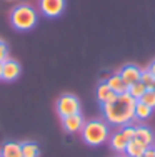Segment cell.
<instances>
[{"label": "cell", "instance_id": "6da1fadb", "mask_svg": "<svg viewBox=\"0 0 155 157\" xmlns=\"http://www.w3.org/2000/svg\"><path fill=\"white\" fill-rule=\"evenodd\" d=\"M135 104L137 100L134 99L128 92L122 95H117V99L110 104H103V117L109 124L112 125H125L130 124L135 119Z\"/></svg>", "mask_w": 155, "mask_h": 157}, {"label": "cell", "instance_id": "7a4b0ae2", "mask_svg": "<svg viewBox=\"0 0 155 157\" xmlns=\"http://www.w3.org/2000/svg\"><path fill=\"white\" fill-rule=\"evenodd\" d=\"M82 139L88 145H100L109 139V124L103 121H88L82 127Z\"/></svg>", "mask_w": 155, "mask_h": 157}, {"label": "cell", "instance_id": "3957f363", "mask_svg": "<svg viewBox=\"0 0 155 157\" xmlns=\"http://www.w3.org/2000/svg\"><path fill=\"white\" fill-rule=\"evenodd\" d=\"M37 20H39V15L30 5L22 3L12 10V25L17 30H30L37 25Z\"/></svg>", "mask_w": 155, "mask_h": 157}, {"label": "cell", "instance_id": "277c9868", "mask_svg": "<svg viewBox=\"0 0 155 157\" xmlns=\"http://www.w3.org/2000/svg\"><path fill=\"white\" fill-rule=\"evenodd\" d=\"M57 112L62 119L73 114H80V100L72 94H64L57 100Z\"/></svg>", "mask_w": 155, "mask_h": 157}, {"label": "cell", "instance_id": "5b68a950", "mask_svg": "<svg viewBox=\"0 0 155 157\" xmlns=\"http://www.w3.org/2000/svg\"><path fill=\"white\" fill-rule=\"evenodd\" d=\"M40 9L47 17H58L65 10V0H40Z\"/></svg>", "mask_w": 155, "mask_h": 157}, {"label": "cell", "instance_id": "8992f818", "mask_svg": "<svg viewBox=\"0 0 155 157\" xmlns=\"http://www.w3.org/2000/svg\"><path fill=\"white\" fill-rule=\"evenodd\" d=\"M22 67L17 60H12V59H7L5 62L2 63V80L5 82H12L20 75Z\"/></svg>", "mask_w": 155, "mask_h": 157}, {"label": "cell", "instance_id": "52a82bcc", "mask_svg": "<svg viewBox=\"0 0 155 157\" xmlns=\"http://www.w3.org/2000/svg\"><path fill=\"white\" fill-rule=\"evenodd\" d=\"M119 75L122 77V80L130 87L135 82H140V77H142V69H138L134 63H128V65L122 67V70L119 72Z\"/></svg>", "mask_w": 155, "mask_h": 157}, {"label": "cell", "instance_id": "ba28073f", "mask_svg": "<svg viewBox=\"0 0 155 157\" xmlns=\"http://www.w3.org/2000/svg\"><path fill=\"white\" fill-rule=\"evenodd\" d=\"M83 124H85V121H83L82 114H73V115H68V117L62 119V125H64V129L67 130L68 134L80 132Z\"/></svg>", "mask_w": 155, "mask_h": 157}, {"label": "cell", "instance_id": "9c48e42d", "mask_svg": "<svg viewBox=\"0 0 155 157\" xmlns=\"http://www.w3.org/2000/svg\"><path fill=\"white\" fill-rule=\"evenodd\" d=\"M137 142H140V144L143 145V147H152L153 145V140H155V137H153V132L149 129V127H143V125H140V127H135V137H134Z\"/></svg>", "mask_w": 155, "mask_h": 157}, {"label": "cell", "instance_id": "30bf717a", "mask_svg": "<svg viewBox=\"0 0 155 157\" xmlns=\"http://www.w3.org/2000/svg\"><path fill=\"white\" fill-rule=\"evenodd\" d=\"M97 99H98V102L103 105V104L113 102V100L117 99V94L109 87V85H107V82H100L98 87H97Z\"/></svg>", "mask_w": 155, "mask_h": 157}, {"label": "cell", "instance_id": "8fae6325", "mask_svg": "<svg viewBox=\"0 0 155 157\" xmlns=\"http://www.w3.org/2000/svg\"><path fill=\"white\" fill-rule=\"evenodd\" d=\"M105 82H107V85H109V87L112 89V90L115 92L117 95H122V94H125V92H128V85L125 84L124 80H122V77L119 75V74H113V75H110Z\"/></svg>", "mask_w": 155, "mask_h": 157}, {"label": "cell", "instance_id": "7c38bea8", "mask_svg": "<svg viewBox=\"0 0 155 157\" xmlns=\"http://www.w3.org/2000/svg\"><path fill=\"white\" fill-rule=\"evenodd\" d=\"M0 157H24L22 155V144L18 142H5L0 151Z\"/></svg>", "mask_w": 155, "mask_h": 157}, {"label": "cell", "instance_id": "4fadbf2b", "mask_svg": "<svg viewBox=\"0 0 155 157\" xmlns=\"http://www.w3.org/2000/svg\"><path fill=\"white\" fill-rule=\"evenodd\" d=\"M127 144L128 140L125 139V136L120 132H115L112 137H110V145H112V149L115 152H125V149H127Z\"/></svg>", "mask_w": 155, "mask_h": 157}, {"label": "cell", "instance_id": "5bb4252c", "mask_svg": "<svg viewBox=\"0 0 155 157\" xmlns=\"http://www.w3.org/2000/svg\"><path fill=\"white\" fill-rule=\"evenodd\" d=\"M145 149L147 147H143L140 142H137L135 139H132V140H128V144H127L125 154H127L128 157H142L143 154H145Z\"/></svg>", "mask_w": 155, "mask_h": 157}, {"label": "cell", "instance_id": "9a60e30c", "mask_svg": "<svg viewBox=\"0 0 155 157\" xmlns=\"http://www.w3.org/2000/svg\"><path fill=\"white\" fill-rule=\"evenodd\" d=\"M152 107L145 105L143 102H140L137 100V104H135V119H138V121H145V119H149L150 115H152Z\"/></svg>", "mask_w": 155, "mask_h": 157}, {"label": "cell", "instance_id": "2e32d148", "mask_svg": "<svg viewBox=\"0 0 155 157\" xmlns=\"http://www.w3.org/2000/svg\"><path fill=\"white\" fill-rule=\"evenodd\" d=\"M22 155L24 157H39L40 155V147L35 142H24V144H22Z\"/></svg>", "mask_w": 155, "mask_h": 157}, {"label": "cell", "instance_id": "e0dca14e", "mask_svg": "<svg viewBox=\"0 0 155 157\" xmlns=\"http://www.w3.org/2000/svg\"><path fill=\"white\" fill-rule=\"evenodd\" d=\"M145 90H147V87L142 84V82H135L134 85H130V87H128V94L134 97L135 100H140V97L145 94Z\"/></svg>", "mask_w": 155, "mask_h": 157}, {"label": "cell", "instance_id": "ac0fdd59", "mask_svg": "<svg viewBox=\"0 0 155 157\" xmlns=\"http://www.w3.org/2000/svg\"><path fill=\"white\" fill-rule=\"evenodd\" d=\"M140 102H143L145 105L155 109V90H152V89H147L145 94L140 97Z\"/></svg>", "mask_w": 155, "mask_h": 157}, {"label": "cell", "instance_id": "d6986e66", "mask_svg": "<svg viewBox=\"0 0 155 157\" xmlns=\"http://www.w3.org/2000/svg\"><path fill=\"white\" fill-rule=\"evenodd\" d=\"M140 82H142L143 85H145L147 89H152L153 84H155V77L150 74V70H142V77H140Z\"/></svg>", "mask_w": 155, "mask_h": 157}, {"label": "cell", "instance_id": "ffe728a7", "mask_svg": "<svg viewBox=\"0 0 155 157\" xmlns=\"http://www.w3.org/2000/svg\"><path fill=\"white\" fill-rule=\"evenodd\" d=\"M120 132L125 136V139H127V140H132L135 137V127L130 125V124H125V125H122Z\"/></svg>", "mask_w": 155, "mask_h": 157}, {"label": "cell", "instance_id": "44dd1931", "mask_svg": "<svg viewBox=\"0 0 155 157\" xmlns=\"http://www.w3.org/2000/svg\"><path fill=\"white\" fill-rule=\"evenodd\" d=\"M7 59H9V47H7V44L0 39V62L3 63Z\"/></svg>", "mask_w": 155, "mask_h": 157}, {"label": "cell", "instance_id": "7402d4cb", "mask_svg": "<svg viewBox=\"0 0 155 157\" xmlns=\"http://www.w3.org/2000/svg\"><path fill=\"white\" fill-rule=\"evenodd\" d=\"M145 157H155V151H153V147H149V149H145V154H143Z\"/></svg>", "mask_w": 155, "mask_h": 157}, {"label": "cell", "instance_id": "603a6c76", "mask_svg": "<svg viewBox=\"0 0 155 157\" xmlns=\"http://www.w3.org/2000/svg\"><path fill=\"white\" fill-rule=\"evenodd\" d=\"M149 70H150V74H152V75L155 77V62H152V63H150V67H149Z\"/></svg>", "mask_w": 155, "mask_h": 157}, {"label": "cell", "instance_id": "cb8c5ba5", "mask_svg": "<svg viewBox=\"0 0 155 157\" xmlns=\"http://www.w3.org/2000/svg\"><path fill=\"white\" fill-rule=\"evenodd\" d=\"M0 80H2V62H0Z\"/></svg>", "mask_w": 155, "mask_h": 157}, {"label": "cell", "instance_id": "d4e9b609", "mask_svg": "<svg viewBox=\"0 0 155 157\" xmlns=\"http://www.w3.org/2000/svg\"><path fill=\"white\" fill-rule=\"evenodd\" d=\"M152 90H155V84H153V87H152Z\"/></svg>", "mask_w": 155, "mask_h": 157}, {"label": "cell", "instance_id": "484cf974", "mask_svg": "<svg viewBox=\"0 0 155 157\" xmlns=\"http://www.w3.org/2000/svg\"><path fill=\"white\" fill-rule=\"evenodd\" d=\"M142 157H145V155H142Z\"/></svg>", "mask_w": 155, "mask_h": 157}]
</instances>
